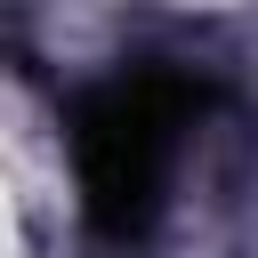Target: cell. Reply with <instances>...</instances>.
<instances>
[{
	"mask_svg": "<svg viewBox=\"0 0 258 258\" xmlns=\"http://www.w3.org/2000/svg\"><path fill=\"white\" fill-rule=\"evenodd\" d=\"M202 121V81L169 64H121L113 81L81 89L64 145H73V185H81V226L105 250H137L169 202V169L185 129Z\"/></svg>",
	"mask_w": 258,
	"mask_h": 258,
	"instance_id": "6da1fadb",
	"label": "cell"
}]
</instances>
